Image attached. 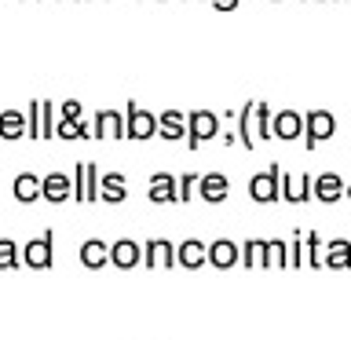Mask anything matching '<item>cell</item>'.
<instances>
[{
    "instance_id": "cell-25",
    "label": "cell",
    "mask_w": 351,
    "mask_h": 340,
    "mask_svg": "<svg viewBox=\"0 0 351 340\" xmlns=\"http://www.w3.org/2000/svg\"><path fill=\"white\" fill-rule=\"evenodd\" d=\"M252 106H256V99L241 106V110H238V117H234V121H238V143H241L245 150L256 147V136H252Z\"/></svg>"
},
{
    "instance_id": "cell-12",
    "label": "cell",
    "mask_w": 351,
    "mask_h": 340,
    "mask_svg": "<svg viewBox=\"0 0 351 340\" xmlns=\"http://www.w3.org/2000/svg\"><path fill=\"white\" fill-rule=\"evenodd\" d=\"M271 136H278L285 143L300 139L304 136V114H296V110H278L271 121Z\"/></svg>"
},
{
    "instance_id": "cell-7",
    "label": "cell",
    "mask_w": 351,
    "mask_h": 340,
    "mask_svg": "<svg viewBox=\"0 0 351 340\" xmlns=\"http://www.w3.org/2000/svg\"><path fill=\"white\" fill-rule=\"evenodd\" d=\"M143 263L147 271H172L176 267V245L169 238H150L143 249Z\"/></svg>"
},
{
    "instance_id": "cell-2",
    "label": "cell",
    "mask_w": 351,
    "mask_h": 340,
    "mask_svg": "<svg viewBox=\"0 0 351 340\" xmlns=\"http://www.w3.org/2000/svg\"><path fill=\"white\" fill-rule=\"evenodd\" d=\"M219 136V117L213 114V110H191L186 114V147L197 150L202 143L216 139Z\"/></svg>"
},
{
    "instance_id": "cell-19",
    "label": "cell",
    "mask_w": 351,
    "mask_h": 340,
    "mask_svg": "<svg viewBox=\"0 0 351 340\" xmlns=\"http://www.w3.org/2000/svg\"><path fill=\"white\" fill-rule=\"evenodd\" d=\"M99 197L110 205H121L128 197V180L121 172H106V175H99Z\"/></svg>"
},
{
    "instance_id": "cell-36",
    "label": "cell",
    "mask_w": 351,
    "mask_h": 340,
    "mask_svg": "<svg viewBox=\"0 0 351 340\" xmlns=\"http://www.w3.org/2000/svg\"><path fill=\"white\" fill-rule=\"evenodd\" d=\"M344 197H351V186H344Z\"/></svg>"
},
{
    "instance_id": "cell-22",
    "label": "cell",
    "mask_w": 351,
    "mask_h": 340,
    "mask_svg": "<svg viewBox=\"0 0 351 340\" xmlns=\"http://www.w3.org/2000/svg\"><path fill=\"white\" fill-rule=\"evenodd\" d=\"M11 191H15V202L33 205V202L40 197V175H33V172H19V175H15V183H11Z\"/></svg>"
},
{
    "instance_id": "cell-23",
    "label": "cell",
    "mask_w": 351,
    "mask_h": 340,
    "mask_svg": "<svg viewBox=\"0 0 351 340\" xmlns=\"http://www.w3.org/2000/svg\"><path fill=\"white\" fill-rule=\"evenodd\" d=\"M26 136V110H0V139Z\"/></svg>"
},
{
    "instance_id": "cell-35",
    "label": "cell",
    "mask_w": 351,
    "mask_h": 340,
    "mask_svg": "<svg viewBox=\"0 0 351 340\" xmlns=\"http://www.w3.org/2000/svg\"><path fill=\"white\" fill-rule=\"evenodd\" d=\"M238 4H241V0H213V8H216V11H234Z\"/></svg>"
},
{
    "instance_id": "cell-20",
    "label": "cell",
    "mask_w": 351,
    "mask_h": 340,
    "mask_svg": "<svg viewBox=\"0 0 351 340\" xmlns=\"http://www.w3.org/2000/svg\"><path fill=\"white\" fill-rule=\"evenodd\" d=\"M81 263L88 271H103L106 263H110V245L103 238H88L84 245H81Z\"/></svg>"
},
{
    "instance_id": "cell-10",
    "label": "cell",
    "mask_w": 351,
    "mask_h": 340,
    "mask_svg": "<svg viewBox=\"0 0 351 340\" xmlns=\"http://www.w3.org/2000/svg\"><path fill=\"white\" fill-rule=\"evenodd\" d=\"M344 180H340L337 172H322V175H311V197L315 202H322V205H333L344 197Z\"/></svg>"
},
{
    "instance_id": "cell-14",
    "label": "cell",
    "mask_w": 351,
    "mask_h": 340,
    "mask_svg": "<svg viewBox=\"0 0 351 340\" xmlns=\"http://www.w3.org/2000/svg\"><path fill=\"white\" fill-rule=\"evenodd\" d=\"M278 194H282V202H289V205L311 202V175H285V172H282Z\"/></svg>"
},
{
    "instance_id": "cell-16",
    "label": "cell",
    "mask_w": 351,
    "mask_h": 340,
    "mask_svg": "<svg viewBox=\"0 0 351 340\" xmlns=\"http://www.w3.org/2000/svg\"><path fill=\"white\" fill-rule=\"evenodd\" d=\"M205 260L213 263L216 271H230V267H238V245L230 238H216L213 245L205 249Z\"/></svg>"
},
{
    "instance_id": "cell-8",
    "label": "cell",
    "mask_w": 351,
    "mask_h": 340,
    "mask_svg": "<svg viewBox=\"0 0 351 340\" xmlns=\"http://www.w3.org/2000/svg\"><path fill=\"white\" fill-rule=\"evenodd\" d=\"M92 139H125V114L121 110H95L92 117Z\"/></svg>"
},
{
    "instance_id": "cell-31",
    "label": "cell",
    "mask_w": 351,
    "mask_h": 340,
    "mask_svg": "<svg viewBox=\"0 0 351 340\" xmlns=\"http://www.w3.org/2000/svg\"><path fill=\"white\" fill-rule=\"evenodd\" d=\"M271 267H278V271H285L289 267V245H285L282 238H271Z\"/></svg>"
},
{
    "instance_id": "cell-21",
    "label": "cell",
    "mask_w": 351,
    "mask_h": 340,
    "mask_svg": "<svg viewBox=\"0 0 351 340\" xmlns=\"http://www.w3.org/2000/svg\"><path fill=\"white\" fill-rule=\"evenodd\" d=\"M322 263H326V267H333V271H348L351 267V241L348 238H333L326 245Z\"/></svg>"
},
{
    "instance_id": "cell-11",
    "label": "cell",
    "mask_w": 351,
    "mask_h": 340,
    "mask_svg": "<svg viewBox=\"0 0 351 340\" xmlns=\"http://www.w3.org/2000/svg\"><path fill=\"white\" fill-rule=\"evenodd\" d=\"M110 263L121 271H132V267H139L143 263V245L136 238H117L114 245H110Z\"/></svg>"
},
{
    "instance_id": "cell-24",
    "label": "cell",
    "mask_w": 351,
    "mask_h": 340,
    "mask_svg": "<svg viewBox=\"0 0 351 340\" xmlns=\"http://www.w3.org/2000/svg\"><path fill=\"white\" fill-rule=\"evenodd\" d=\"M271 121H274V110L271 103H263V99H256V106H252V136H256V143L271 139Z\"/></svg>"
},
{
    "instance_id": "cell-13",
    "label": "cell",
    "mask_w": 351,
    "mask_h": 340,
    "mask_svg": "<svg viewBox=\"0 0 351 340\" xmlns=\"http://www.w3.org/2000/svg\"><path fill=\"white\" fill-rule=\"evenodd\" d=\"M147 197L154 205H172L180 202V194H176V175L172 172H154L150 183H147Z\"/></svg>"
},
{
    "instance_id": "cell-30",
    "label": "cell",
    "mask_w": 351,
    "mask_h": 340,
    "mask_svg": "<svg viewBox=\"0 0 351 340\" xmlns=\"http://www.w3.org/2000/svg\"><path fill=\"white\" fill-rule=\"evenodd\" d=\"M197 180H202L197 172H186V175L176 180V194H180V202H191V197L197 194Z\"/></svg>"
},
{
    "instance_id": "cell-18",
    "label": "cell",
    "mask_w": 351,
    "mask_h": 340,
    "mask_svg": "<svg viewBox=\"0 0 351 340\" xmlns=\"http://www.w3.org/2000/svg\"><path fill=\"white\" fill-rule=\"evenodd\" d=\"M158 136L161 139H186V114H180V110H161L158 114Z\"/></svg>"
},
{
    "instance_id": "cell-34",
    "label": "cell",
    "mask_w": 351,
    "mask_h": 340,
    "mask_svg": "<svg viewBox=\"0 0 351 340\" xmlns=\"http://www.w3.org/2000/svg\"><path fill=\"white\" fill-rule=\"evenodd\" d=\"M59 117H66V121H81L84 110H81V103H77V99H66V103L59 106Z\"/></svg>"
},
{
    "instance_id": "cell-32",
    "label": "cell",
    "mask_w": 351,
    "mask_h": 340,
    "mask_svg": "<svg viewBox=\"0 0 351 340\" xmlns=\"http://www.w3.org/2000/svg\"><path fill=\"white\" fill-rule=\"evenodd\" d=\"M55 136V103H40V139Z\"/></svg>"
},
{
    "instance_id": "cell-9",
    "label": "cell",
    "mask_w": 351,
    "mask_h": 340,
    "mask_svg": "<svg viewBox=\"0 0 351 340\" xmlns=\"http://www.w3.org/2000/svg\"><path fill=\"white\" fill-rule=\"evenodd\" d=\"M40 197H44V202H51V205L70 202V197H73V175H66V172L40 175Z\"/></svg>"
},
{
    "instance_id": "cell-17",
    "label": "cell",
    "mask_w": 351,
    "mask_h": 340,
    "mask_svg": "<svg viewBox=\"0 0 351 340\" xmlns=\"http://www.w3.org/2000/svg\"><path fill=\"white\" fill-rule=\"evenodd\" d=\"M205 241H197V238H186V241H180V245H176V263H180V267H186V271H197V267H205Z\"/></svg>"
},
{
    "instance_id": "cell-15",
    "label": "cell",
    "mask_w": 351,
    "mask_h": 340,
    "mask_svg": "<svg viewBox=\"0 0 351 340\" xmlns=\"http://www.w3.org/2000/svg\"><path fill=\"white\" fill-rule=\"evenodd\" d=\"M227 194H230V180L223 172H205L202 180H197V197H205L208 205H219Z\"/></svg>"
},
{
    "instance_id": "cell-5",
    "label": "cell",
    "mask_w": 351,
    "mask_h": 340,
    "mask_svg": "<svg viewBox=\"0 0 351 340\" xmlns=\"http://www.w3.org/2000/svg\"><path fill=\"white\" fill-rule=\"evenodd\" d=\"M73 202H99V165L77 161L73 165Z\"/></svg>"
},
{
    "instance_id": "cell-27",
    "label": "cell",
    "mask_w": 351,
    "mask_h": 340,
    "mask_svg": "<svg viewBox=\"0 0 351 340\" xmlns=\"http://www.w3.org/2000/svg\"><path fill=\"white\" fill-rule=\"evenodd\" d=\"M55 136L59 139H88L92 136V125L81 117V121H66V117H59L55 121Z\"/></svg>"
},
{
    "instance_id": "cell-6",
    "label": "cell",
    "mask_w": 351,
    "mask_h": 340,
    "mask_svg": "<svg viewBox=\"0 0 351 340\" xmlns=\"http://www.w3.org/2000/svg\"><path fill=\"white\" fill-rule=\"evenodd\" d=\"M158 136V114L143 110L139 103L125 106V139H150Z\"/></svg>"
},
{
    "instance_id": "cell-33",
    "label": "cell",
    "mask_w": 351,
    "mask_h": 340,
    "mask_svg": "<svg viewBox=\"0 0 351 340\" xmlns=\"http://www.w3.org/2000/svg\"><path fill=\"white\" fill-rule=\"evenodd\" d=\"M304 263V230H293V252H289V267Z\"/></svg>"
},
{
    "instance_id": "cell-29",
    "label": "cell",
    "mask_w": 351,
    "mask_h": 340,
    "mask_svg": "<svg viewBox=\"0 0 351 340\" xmlns=\"http://www.w3.org/2000/svg\"><path fill=\"white\" fill-rule=\"evenodd\" d=\"M19 267H22L19 245L11 238H0V271H19Z\"/></svg>"
},
{
    "instance_id": "cell-4",
    "label": "cell",
    "mask_w": 351,
    "mask_h": 340,
    "mask_svg": "<svg viewBox=\"0 0 351 340\" xmlns=\"http://www.w3.org/2000/svg\"><path fill=\"white\" fill-rule=\"evenodd\" d=\"M337 132V117L329 110H307L304 114V147L315 150L322 139H329Z\"/></svg>"
},
{
    "instance_id": "cell-3",
    "label": "cell",
    "mask_w": 351,
    "mask_h": 340,
    "mask_svg": "<svg viewBox=\"0 0 351 340\" xmlns=\"http://www.w3.org/2000/svg\"><path fill=\"white\" fill-rule=\"evenodd\" d=\"M278 183H282V165H267L263 172H256L249 180V197L252 202H260V205H271V202H278Z\"/></svg>"
},
{
    "instance_id": "cell-28",
    "label": "cell",
    "mask_w": 351,
    "mask_h": 340,
    "mask_svg": "<svg viewBox=\"0 0 351 340\" xmlns=\"http://www.w3.org/2000/svg\"><path fill=\"white\" fill-rule=\"evenodd\" d=\"M260 249H263V238H249V241H241L238 245V267H256V256H260Z\"/></svg>"
},
{
    "instance_id": "cell-26",
    "label": "cell",
    "mask_w": 351,
    "mask_h": 340,
    "mask_svg": "<svg viewBox=\"0 0 351 340\" xmlns=\"http://www.w3.org/2000/svg\"><path fill=\"white\" fill-rule=\"evenodd\" d=\"M304 263L322 271V234L318 230H304Z\"/></svg>"
},
{
    "instance_id": "cell-1",
    "label": "cell",
    "mask_w": 351,
    "mask_h": 340,
    "mask_svg": "<svg viewBox=\"0 0 351 340\" xmlns=\"http://www.w3.org/2000/svg\"><path fill=\"white\" fill-rule=\"evenodd\" d=\"M19 256H22V263H26V267H33V271H48L51 263H55V230L44 227L37 238H29L26 245L19 249Z\"/></svg>"
}]
</instances>
